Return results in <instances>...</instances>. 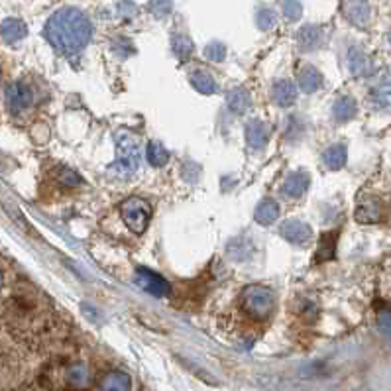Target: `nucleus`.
<instances>
[{"label": "nucleus", "instance_id": "f257e3e1", "mask_svg": "<svg viewBox=\"0 0 391 391\" xmlns=\"http://www.w3.org/2000/svg\"><path fill=\"white\" fill-rule=\"evenodd\" d=\"M93 36L91 20L77 8H61L45 24V38L57 52L79 54Z\"/></svg>", "mask_w": 391, "mask_h": 391}, {"label": "nucleus", "instance_id": "f03ea898", "mask_svg": "<svg viewBox=\"0 0 391 391\" xmlns=\"http://www.w3.org/2000/svg\"><path fill=\"white\" fill-rule=\"evenodd\" d=\"M240 305L244 315L254 321H266L275 309V293L266 285H250L240 295Z\"/></svg>", "mask_w": 391, "mask_h": 391}, {"label": "nucleus", "instance_id": "7ed1b4c3", "mask_svg": "<svg viewBox=\"0 0 391 391\" xmlns=\"http://www.w3.org/2000/svg\"><path fill=\"white\" fill-rule=\"evenodd\" d=\"M114 141H116V162L112 169L122 177H130L140 167V141L128 130L116 132Z\"/></svg>", "mask_w": 391, "mask_h": 391}, {"label": "nucleus", "instance_id": "20e7f679", "mask_svg": "<svg viewBox=\"0 0 391 391\" xmlns=\"http://www.w3.org/2000/svg\"><path fill=\"white\" fill-rule=\"evenodd\" d=\"M120 215L134 234H141V232H146L148 224H150L152 208L140 197H130L120 205Z\"/></svg>", "mask_w": 391, "mask_h": 391}, {"label": "nucleus", "instance_id": "39448f33", "mask_svg": "<svg viewBox=\"0 0 391 391\" xmlns=\"http://www.w3.org/2000/svg\"><path fill=\"white\" fill-rule=\"evenodd\" d=\"M33 102V93L32 89L28 87L24 81H16L12 83L10 87L6 89V107L10 112L18 114L24 112L26 109H30Z\"/></svg>", "mask_w": 391, "mask_h": 391}, {"label": "nucleus", "instance_id": "423d86ee", "mask_svg": "<svg viewBox=\"0 0 391 391\" xmlns=\"http://www.w3.org/2000/svg\"><path fill=\"white\" fill-rule=\"evenodd\" d=\"M369 102L374 109L391 110V69L383 71L369 91Z\"/></svg>", "mask_w": 391, "mask_h": 391}, {"label": "nucleus", "instance_id": "0eeeda50", "mask_svg": "<svg viewBox=\"0 0 391 391\" xmlns=\"http://www.w3.org/2000/svg\"><path fill=\"white\" fill-rule=\"evenodd\" d=\"M136 277H138V283H140L141 289H146L153 297H165V295H169L171 287H169V283L165 282L162 275L150 272L146 268H138L136 270Z\"/></svg>", "mask_w": 391, "mask_h": 391}, {"label": "nucleus", "instance_id": "6e6552de", "mask_svg": "<svg viewBox=\"0 0 391 391\" xmlns=\"http://www.w3.org/2000/svg\"><path fill=\"white\" fill-rule=\"evenodd\" d=\"M279 234L287 242L297 244V246H305L309 240L313 238V230L309 224H305L301 220H285L279 227Z\"/></svg>", "mask_w": 391, "mask_h": 391}, {"label": "nucleus", "instance_id": "1a4fd4ad", "mask_svg": "<svg viewBox=\"0 0 391 391\" xmlns=\"http://www.w3.org/2000/svg\"><path fill=\"white\" fill-rule=\"evenodd\" d=\"M348 69L354 77H369L374 71V63L362 47L352 45L348 49Z\"/></svg>", "mask_w": 391, "mask_h": 391}, {"label": "nucleus", "instance_id": "9d476101", "mask_svg": "<svg viewBox=\"0 0 391 391\" xmlns=\"http://www.w3.org/2000/svg\"><path fill=\"white\" fill-rule=\"evenodd\" d=\"M344 14L348 20L358 28H368L371 22V6L368 0H348Z\"/></svg>", "mask_w": 391, "mask_h": 391}, {"label": "nucleus", "instance_id": "9b49d317", "mask_svg": "<svg viewBox=\"0 0 391 391\" xmlns=\"http://www.w3.org/2000/svg\"><path fill=\"white\" fill-rule=\"evenodd\" d=\"M325 42V30L321 26H303L297 32V44L303 52H315Z\"/></svg>", "mask_w": 391, "mask_h": 391}, {"label": "nucleus", "instance_id": "f8f14e48", "mask_svg": "<svg viewBox=\"0 0 391 391\" xmlns=\"http://www.w3.org/2000/svg\"><path fill=\"white\" fill-rule=\"evenodd\" d=\"M356 220L360 224H376L383 218V207L378 199H366L356 207Z\"/></svg>", "mask_w": 391, "mask_h": 391}, {"label": "nucleus", "instance_id": "ddd939ff", "mask_svg": "<svg viewBox=\"0 0 391 391\" xmlns=\"http://www.w3.org/2000/svg\"><path fill=\"white\" fill-rule=\"evenodd\" d=\"M244 136H246V144L250 146L252 150H261L270 140V128L261 120H250L246 124Z\"/></svg>", "mask_w": 391, "mask_h": 391}, {"label": "nucleus", "instance_id": "4468645a", "mask_svg": "<svg viewBox=\"0 0 391 391\" xmlns=\"http://www.w3.org/2000/svg\"><path fill=\"white\" fill-rule=\"evenodd\" d=\"M309 185H311V177H309V174L297 171V174H291L287 179H285L282 191L283 195L289 197V199H301V197L305 195V191L309 189Z\"/></svg>", "mask_w": 391, "mask_h": 391}, {"label": "nucleus", "instance_id": "2eb2a0df", "mask_svg": "<svg viewBox=\"0 0 391 391\" xmlns=\"http://www.w3.org/2000/svg\"><path fill=\"white\" fill-rule=\"evenodd\" d=\"M272 97L275 105H279V107H291L295 102V98H297V89H295L293 81H289V79L277 81L272 89Z\"/></svg>", "mask_w": 391, "mask_h": 391}, {"label": "nucleus", "instance_id": "dca6fc26", "mask_svg": "<svg viewBox=\"0 0 391 391\" xmlns=\"http://www.w3.org/2000/svg\"><path fill=\"white\" fill-rule=\"evenodd\" d=\"M299 87L307 95L316 93L319 89L323 87V75H321V71L313 66H305L299 71Z\"/></svg>", "mask_w": 391, "mask_h": 391}, {"label": "nucleus", "instance_id": "f3484780", "mask_svg": "<svg viewBox=\"0 0 391 391\" xmlns=\"http://www.w3.org/2000/svg\"><path fill=\"white\" fill-rule=\"evenodd\" d=\"M26 33H28V28H26V24H24L22 20H18V18H8V20H4L2 26H0V36H2V40H4L6 44H16V42H20Z\"/></svg>", "mask_w": 391, "mask_h": 391}, {"label": "nucleus", "instance_id": "a211bd4d", "mask_svg": "<svg viewBox=\"0 0 391 391\" xmlns=\"http://www.w3.org/2000/svg\"><path fill=\"white\" fill-rule=\"evenodd\" d=\"M100 390L102 391H130L132 380L128 374L124 371H109L100 380Z\"/></svg>", "mask_w": 391, "mask_h": 391}, {"label": "nucleus", "instance_id": "6ab92c4d", "mask_svg": "<svg viewBox=\"0 0 391 391\" xmlns=\"http://www.w3.org/2000/svg\"><path fill=\"white\" fill-rule=\"evenodd\" d=\"M66 380L75 390H85L91 383V371L85 364H71L66 371Z\"/></svg>", "mask_w": 391, "mask_h": 391}, {"label": "nucleus", "instance_id": "aec40b11", "mask_svg": "<svg viewBox=\"0 0 391 391\" xmlns=\"http://www.w3.org/2000/svg\"><path fill=\"white\" fill-rule=\"evenodd\" d=\"M254 217L256 220L263 224V227H270L273 224L277 217H279V205H277V201H273V199H263L260 205L256 207V213H254Z\"/></svg>", "mask_w": 391, "mask_h": 391}, {"label": "nucleus", "instance_id": "412c9836", "mask_svg": "<svg viewBox=\"0 0 391 391\" xmlns=\"http://www.w3.org/2000/svg\"><path fill=\"white\" fill-rule=\"evenodd\" d=\"M346 146L344 144H335L330 148H326L325 153H323V163H325L328 169L337 171L340 167H344L346 163Z\"/></svg>", "mask_w": 391, "mask_h": 391}, {"label": "nucleus", "instance_id": "4be33fe9", "mask_svg": "<svg viewBox=\"0 0 391 391\" xmlns=\"http://www.w3.org/2000/svg\"><path fill=\"white\" fill-rule=\"evenodd\" d=\"M356 112H358V105L352 97L337 98V102L332 107V116L337 122H348L356 116Z\"/></svg>", "mask_w": 391, "mask_h": 391}, {"label": "nucleus", "instance_id": "5701e85b", "mask_svg": "<svg viewBox=\"0 0 391 391\" xmlns=\"http://www.w3.org/2000/svg\"><path fill=\"white\" fill-rule=\"evenodd\" d=\"M337 236L338 232H326V234L321 236V242H319V248H316L315 256L316 263L332 260V256H335V252H337Z\"/></svg>", "mask_w": 391, "mask_h": 391}, {"label": "nucleus", "instance_id": "b1692460", "mask_svg": "<svg viewBox=\"0 0 391 391\" xmlns=\"http://www.w3.org/2000/svg\"><path fill=\"white\" fill-rule=\"evenodd\" d=\"M227 102H229V109L234 112V114H244L246 110L250 109L252 105V98L248 95V91L246 89H232L229 93V98H227Z\"/></svg>", "mask_w": 391, "mask_h": 391}, {"label": "nucleus", "instance_id": "393cba45", "mask_svg": "<svg viewBox=\"0 0 391 391\" xmlns=\"http://www.w3.org/2000/svg\"><path fill=\"white\" fill-rule=\"evenodd\" d=\"M191 83H193V87H195L199 93H203V95H215L218 91L215 77L210 75V73H207V71H195V73L191 75Z\"/></svg>", "mask_w": 391, "mask_h": 391}, {"label": "nucleus", "instance_id": "a878e982", "mask_svg": "<svg viewBox=\"0 0 391 391\" xmlns=\"http://www.w3.org/2000/svg\"><path fill=\"white\" fill-rule=\"evenodd\" d=\"M148 162L153 167H163L165 163L169 162V152L163 148L160 141H150L148 144Z\"/></svg>", "mask_w": 391, "mask_h": 391}, {"label": "nucleus", "instance_id": "bb28decb", "mask_svg": "<svg viewBox=\"0 0 391 391\" xmlns=\"http://www.w3.org/2000/svg\"><path fill=\"white\" fill-rule=\"evenodd\" d=\"M258 28L263 30V32H270L275 28V24H277V14L272 10V8H268V6H263L258 10Z\"/></svg>", "mask_w": 391, "mask_h": 391}, {"label": "nucleus", "instance_id": "cd10ccee", "mask_svg": "<svg viewBox=\"0 0 391 391\" xmlns=\"http://www.w3.org/2000/svg\"><path fill=\"white\" fill-rule=\"evenodd\" d=\"M171 47H174V52L179 57H189L191 55V52H193V44H191V40L187 38V36H183V33H177V36H174L171 38Z\"/></svg>", "mask_w": 391, "mask_h": 391}, {"label": "nucleus", "instance_id": "c85d7f7f", "mask_svg": "<svg viewBox=\"0 0 391 391\" xmlns=\"http://www.w3.org/2000/svg\"><path fill=\"white\" fill-rule=\"evenodd\" d=\"M282 8H283V14H285V18H287L289 22L299 20L301 14H303V6H301L299 0H283Z\"/></svg>", "mask_w": 391, "mask_h": 391}, {"label": "nucleus", "instance_id": "c756f323", "mask_svg": "<svg viewBox=\"0 0 391 391\" xmlns=\"http://www.w3.org/2000/svg\"><path fill=\"white\" fill-rule=\"evenodd\" d=\"M171 8H174V2H171V0H150V4H148V10L152 12L155 18H165V16H169Z\"/></svg>", "mask_w": 391, "mask_h": 391}, {"label": "nucleus", "instance_id": "7c9ffc66", "mask_svg": "<svg viewBox=\"0 0 391 391\" xmlns=\"http://www.w3.org/2000/svg\"><path fill=\"white\" fill-rule=\"evenodd\" d=\"M205 55H207L210 61H222L224 57H227V47L222 44H218V42H215V44H208L207 49H205Z\"/></svg>", "mask_w": 391, "mask_h": 391}, {"label": "nucleus", "instance_id": "2f4dec72", "mask_svg": "<svg viewBox=\"0 0 391 391\" xmlns=\"http://www.w3.org/2000/svg\"><path fill=\"white\" fill-rule=\"evenodd\" d=\"M378 325H380L381 332L391 340V309H381L378 313Z\"/></svg>", "mask_w": 391, "mask_h": 391}, {"label": "nucleus", "instance_id": "473e14b6", "mask_svg": "<svg viewBox=\"0 0 391 391\" xmlns=\"http://www.w3.org/2000/svg\"><path fill=\"white\" fill-rule=\"evenodd\" d=\"M61 181H63L67 187H73V185L81 183V177H79L75 171H66V175H61Z\"/></svg>", "mask_w": 391, "mask_h": 391}, {"label": "nucleus", "instance_id": "72a5a7b5", "mask_svg": "<svg viewBox=\"0 0 391 391\" xmlns=\"http://www.w3.org/2000/svg\"><path fill=\"white\" fill-rule=\"evenodd\" d=\"M118 12L120 14H124V16H132V14L136 12V6L132 4L130 0H122L118 4Z\"/></svg>", "mask_w": 391, "mask_h": 391}, {"label": "nucleus", "instance_id": "f704fd0d", "mask_svg": "<svg viewBox=\"0 0 391 391\" xmlns=\"http://www.w3.org/2000/svg\"><path fill=\"white\" fill-rule=\"evenodd\" d=\"M2 285H4V273L0 272V289H2Z\"/></svg>", "mask_w": 391, "mask_h": 391}, {"label": "nucleus", "instance_id": "c9c22d12", "mask_svg": "<svg viewBox=\"0 0 391 391\" xmlns=\"http://www.w3.org/2000/svg\"><path fill=\"white\" fill-rule=\"evenodd\" d=\"M388 38H390V44H391V30H390V36H388Z\"/></svg>", "mask_w": 391, "mask_h": 391}]
</instances>
